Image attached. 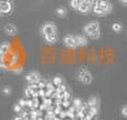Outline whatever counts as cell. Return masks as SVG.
Masks as SVG:
<instances>
[{
	"label": "cell",
	"instance_id": "24",
	"mask_svg": "<svg viewBox=\"0 0 127 120\" xmlns=\"http://www.w3.org/2000/svg\"><path fill=\"white\" fill-rule=\"evenodd\" d=\"M62 96H63V100H69L70 99V92L66 90V91H64L62 94Z\"/></svg>",
	"mask_w": 127,
	"mask_h": 120
},
{
	"label": "cell",
	"instance_id": "22",
	"mask_svg": "<svg viewBox=\"0 0 127 120\" xmlns=\"http://www.w3.org/2000/svg\"><path fill=\"white\" fill-rule=\"evenodd\" d=\"M53 83L55 85V87L63 85V79L60 78V77H55V78H54V80H53Z\"/></svg>",
	"mask_w": 127,
	"mask_h": 120
},
{
	"label": "cell",
	"instance_id": "7",
	"mask_svg": "<svg viewBox=\"0 0 127 120\" xmlns=\"http://www.w3.org/2000/svg\"><path fill=\"white\" fill-rule=\"evenodd\" d=\"M0 10L2 13H9L12 10V4L10 1H0Z\"/></svg>",
	"mask_w": 127,
	"mask_h": 120
},
{
	"label": "cell",
	"instance_id": "5",
	"mask_svg": "<svg viewBox=\"0 0 127 120\" xmlns=\"http://www.w3.org/2000/svg\"><path fill=\"white\" fill-rule=\"evenodd\" d=\"M26 80L28 81L29 83H37L40 81V74L36 71L29 72V73L26 76Z\"/></svg>",
	"mask_w": 127,
	"mask_h": 120
},
{
	"label": "cell",
	"instance_id": "42",
	"mask_svg": "<svg viewBox=\"0 0 127 120\" xmlns=\"http://www.w3.org/2000/svg\"><path fill=\"white\" fill-rule=\"evenodd\" d=\"M71 120H79V119H76V118H74V119H71Z\"/></svg>",
	"mask_w": 127,
	"mask_h": 120
},
{
	"label": "cell",
	"instance_id": "29",
	"mask_svg": "<svg viewBox=\"0 0 127 120\" xmlns=\"http://www.w3.org/2000/svg\"><path fill=\"white\" fill-rule=\"evenodd\" d=\"M38 96L41 98L46 96V89H38Z\"/></svg>",
	"mask_w": 127,
	"mask_h": 120
},
{
	"label": "cell",
	"instance_id": "44",
	"mask_svg": "<svg viewBox=\"0 0 127 120\" xmlns=\"http://www.w3.org/2000/svg\"><path fill=\"white\" fill-rule=\"evenodd\" d=\"M27 120H31V119H27Z\"/></svg>",
	"mask_w": 127,
	"mask_h": 120
},
{
	"label": "cell",
	"instance_id": "15",
	"mask_svg": "<svg viewBox=\"0 0 127 120\" xmlns=\"http://www.w3.org/2000/svg\"><path fill=\"white\" fill-rule=\"evenodd\" d=\"M87 103L89 107H97V105H98V99H97L96 97H92V98L88 100Z\"/></svg>",
	"mask_w": 127,
	"mask_h": 120
},
{
	"label": "cell",
	"instance_id": "32",
	"mask_svg": "<svg viewBox=\"0 0 127 120\" xmlns=\"http://www.w3.org/2000/svg\"><path fill=\"white\" fill-rule=\"evenodd\" d=\"M122 115H123L124 117H127V106H124V107L122 108Z\"/></svg>",
	"mask_w": 127,
	"mask_h": 120
},
{
	"label": "cell",
	"instance_id": "39",
	"mask_svg": "<svg viewBox=\"0 0 127 120\" xmlns=\"http://www.w3.org/2000/svg\"><path fill=\"white\" fill-rule=\"evenodd\" d=\"M13 120H25V119L22 118V117H17V118H15Z\"/></svg>",
	"mask_w": 127,
	"mask_h": 120
},
{
	"label": "cell",
	"instance_id": "21",
	"mask_svg": "<svg viewBox=\"0 0 127 120\" xmlns=\"http://www.w3.org/2000/svg\"><path fill=\"white\" fill-rule=\"evenodd\" d=\"M10 47H11V45L9 44V42H3V44H2L1 46H0V48H1L2 50H3L4 52L7 53V52L9 51V49H10Z\"/></svg>",
	"mask_w": 127,
	"mask_h": 120
},
{
	"label": "cell",
	"instance_id": "28",
	"mask_svg": "<svg viewBox=\"0 0 127 120\" xmlns=\"http://www.w3.org/2000/svg\"><path fill=\"white\" fill-rule=\"evenodd\" d=\"M37 86H38V89H46V83L41 80L39 82H37Z\"/></svg>",
	"mask_w": 127,
	"mask_h": 120
},
{
	"label": "cell",
	"instance_id": "41",
	"mask_svg": "<svg viewBox=\"0 0 127 120\" xmlns=\"http://www.w3.org/2000/svg\"><path fill=\"white\" fill-rule=\"evenodd\" d=\"M0 1H10V0H0Z\"/></svg>",
	"mask_w": 127,
	"mask_h": 120
},
{
	"label": "cell",
	"instance_id": "31",
	"mask_svg": "<svg viewBox=\"0 0 127 120\" xmlns=\"http://www.w3.org/2000/svg\"><path fill=\"white\" fill-rule=\"evenodd\" d=\"M26 106H27V107H29L30 109H32V100H31V99L26 100Z\"/></svg>",
	"mask_w": 127,
	"mask_h": 120
},
{
	"label": "cell",
	"instance_id": "3",
	"mask_svg": "<svg viewBox=\"0 0 127 120\" xmlns=\"http://www.w3.org/2000/svg\"><path fill=\"white\" fill-rule=\"evenodd\" d=\"M96 2L98 3V6L103 9V11L105 12V15H107V13H109L110 11H112L113 6L110 4L109 1H107V0H96Z\"/></svg>",
	"mask_w": 127,
	"mask_h": 120
},
{
	"label": "cell",
	"instance_id": "4",
	"mask_svg": "<svg viewBox=\"0 0 127 120\" xmlns=\"http://www.w3.org/2000/svg\"><path fill=\"white\" fill-rule=\"evenodd\" d=\"M64 45H65L67 48H70V49H76L77 47V44L75 41V37L74 36H66L64 38Z\"/></svg>",
	"mask_w": 127,
	"mask_h": 120
},
{
	"label": "cell",
	"instance_id": "10",
	"mask_svg": "<svg viewBox=\"0 0 127 120\" xmlns=\"http://www.w3.org/2000/svg\"><path fill=\"white\" fill-rule=\"evenodd\" d=\"M45 40H46V42H48V44H55V42H57L58 40V36L57 33H55V35H50V36H46V37H44Z\"/></svg>",
	"mask_w": 127,
	"mask_h": 120
},
{
	"label": "cell",
	"instance_id": "12",
	"mask_svg": "<svg viewBox=\"0 0 127 120\" xmlns=\"http://www.w3.org/2000/svg\"><path fill=\"white\" fill-rule=\"evenodd\" d=\"M81 3H83V0H70V7L72 9L78 10V8L81 6Z\"/></svg>",
	"mask_w": 127,
	"mask_h": 120
},
{
	"label": "cell",
	"instance_id": "14",
	"mask_svg": "<svg viewBox=\"0 0 127 120\" xmlns=\"http://www.w3.org/2000/svg\"><path fill=\"white\" fill-rule=\"evenodd\" d=\"M19 53L18 52H13L12 55H11V59H10V65H16V63L18 62V60H19Z\"/></svg>",
	"mask_w": 127,
	"mask_h": 120
},
{
	"label": "cell",
	"instance_id": "17",
	"mask_svg": "<svg viewBox=\"0 0 127 120\" xmlns=\"http://www.w3.org/2000/svg\"><path fill=\"white\" fill-rule=\"evenodd\" d=\"M89 10H90V7H88L87 4H84V3H81V6L78 8V11L81 13H87Z\"/></svg>",
	"mask_w": 127,
	"mask_h": 120
},
{
	"label": "cell",
	"instance_id": "16",
	"mask_svg": "<svg viewBox=\"0 0 127 120\" xmlns=\"http://www.w3.org/2000/svg\"><path fill=\"white\" fill-rule=\"evenodd\" d=\"M56 13L58 15V17L63 18L66 16V13H67V10H66V8H64V7H60V8H58L57 10H56Z\"/></svg>",
	"mask_w": 127,
	"mask_h": 120
},
{
	"label": "cell",
	"instance_id": "11",
	"mask_svg": "<svg viewBox=\"0 0 127 120\" xmlns=\"http://www.w3.org/2000/svg\"><path fill=\"white\" fill-rule=\"evenodd\" d=\"M93 8H94V12L96 13V15H98V16H104L105 15V12L103 11V9L98 6V3H97L96 1L94 2V7H93Z\"/></svg>",
	"mask_w": 127,
	"mask_h": 120
},
{
	"label": "cell",
	"instance_id": "18",
	"mask_svg": "<svg viewBox=\"0 0 127 120\" xmlns=\"http://www.w3.org/2000/svg\"><path fill=\"white\" fill-rule=\"evenodd\" d=\"M89 38H92V39H94V40H96V39H98L99 37H100V31L99 30H96V31H93L92 33H89V35H87Z\"/></svg>",
	"mask_w": 127,
	"mask_h": 120
},
{
	"label": "cell",
	"instance_id": "36",
	"mask_svg": "<svg viewBox=\"0 0 127 120\" xmlns=\"http://www.w3.org/2000/svg\"><path fill=\"white\" fill-rule=\"evenodd\" d=\"M22 71V68H17V69H13V72L15 73H20Z\"/></svg>",
	"mask_w": 127,
	"mask_h": 120
},
{
	"label": "cell",
	"instance_id": "40",
	"mask_svg": "<svg viewBox=\"0 0 127 120\" xmlns=\"http://www.w3.org/2000/svg\"><path fill=\"white\" fill-rule=\"evenodd\" d=\"M79 120H87V119H86V118H80Z\"/></svg>",
	"mask_w": 127,
	"mask_h": 120
},
{
	"label": "cell",
	"instance_id": "2",
	"mask_svg": "<svg viewBox=\"0 0 127 120\" xmlns=\"http://www.w3.org/2000/svg\"><path fill=\"white\" fill-rule=\"evenodd\" d=\"M41 32H42L44 37L50 36V35H55V33H57V28H56L54 22H46V24L42 26Z\"/></svg>",
	"mask_w": 127,
	"mask_h": 120
},
{
	"label": "cell",
	"instance_id": "45",
	"mask_svg": "<svg viewBox=\"0 0 127 120\" xmlns=\"http://www.w3.org/2000/svg\"><path fill=\"white\" fill-rule=\"evenodd\" d=\"M95 1H96V0H95Z\"/></svg>",
	"mask_w": 127,
	"mask_h": 120
},
{
	"label": "cell",
	"instance_id": "20",
	"mask_svg": "<svg viewBox=\"0 0 127 120\" xmlns=\"http://www.w3.org/2000/svg\"><path fill=\"white\" fill-rule=\"evenodd\" d=\"M66 86L65 85H60V86H57V87H56V89H55V91L57 92V94H60L62 95L64 91H66Z\"/></svg>",
	"mask_w": 127,
	"mask_h": 120
},
{
	"label": "cell",
	"instance_id": "6",
	"mask_svg": "<svg viewBox=\"0 0 127 120\" xmlns=\"http://www.w3.org/2000/svg\"><path fill=\"white\" fill-rule=\"evenodd\" d=\"M84 30H85V32L87 33V35H89V33H92L93 31L99 30V24L97 21H92L88 24H86L85 28H84Z\"/></svg>",
	"mask_w": 127,
	"mask_h": 120
},
{
	"label": "cell",
	"instance_id": "34",
	"mask_svg": "<svg viewBox=\"0 0 127 120\" xmlns=\"http://www.w3.org/2000/svg\"><path fill=\"white\" fill-rule=\"evenodd\" d=\"M6 67V62H4L3 58H0V68H4Z\"/></svg>",
	"mask_w": 127,
	"mask_h": 120
},
{
	"label": "cell",
	"instance_id": "19",
	"mask_svg": "<svg viewBox=\"0 0 127 120\" xmlns=\"http://www.w3.org/2000/svg\"><path fill=\"white\" fill-rule=\"evenodd\" d=\"M31 100H32V109H31V110H36V109H38V108H39V105H40L38 97H36V98H32Z\"/></svg>",
	"mask_w": 127,
	"mask_h": 120
},
{
	"label": "cell",
	"instance_id": "37",
	"mask_svg": "<svg viewBox=\"0 0 127 120\" xmlns=\"http://www.w3.org/2000/svg\"><path fill=\"white\" fill-rule=\"evenodd\" d=\"M4 53H6V52H4V51H3V50H2V49H1V48H0V58H3Z\"/></svg>",
	"mask_w": 127,
	"mask_h": 120
},
{
	"label": "cell",
	"instance_id": "27",
	"mask_svg": "<svg viewBox=\"0 0 127 120\" xmlns=\"http://www.w3.org/2000/svg\"><path fill=\"white\" fill-rule=\"evenodd\" d=\"M94 1H95V0H83V3L84 4H87L88 7H93V6H94Z\"/></svg>",
	"mask_w": 127,
	"mask_h": 120
},
{
	"label": "cell",
	"instance_id": "23",
	"mask_svg": "<svg viewBox=\"0 0 127 120\" xmlns=\"http://www.w3.org/2000/svg\"><path fill=\"white\" fill-rule=\"evenodd\" d=\"M88 112H90L93 116H96L97 112H98V109H97V107H89L88 108Z\"/></svg>",
	"mask_w": 127,
	"mask_h": 120
},
{
	"label": "cell",
	"instance_id": "8",
	"mask_svg": "<svg viewBox=\"0 0 127 120\" xmlns=\"http://www.w3.org/2000/svg\"><path fill=\"white\" fill-rule=\"evenodd\" d=\"M4 32L8 36H16L17 35V28H16L13 24H8L4 26Z\"/></svg>",
	"mask_w": 127,
	"mask_h": 120
},
{
	"label": "cell",
	"instance_id": "33",
	"mask_svg": "<svg viewBox=\"0 0 127 120\" xmlns=\"http://www.w3.org/2000/svg\"><path fill=\"white\" fill-rule=\"evenodd\" d=\"M13 110H15L16 112H20V111H21V106H20L19 103H18V105H16L15 107H13Z\"/></svg>",
	"mask_w": 127,
	"mask_h": 120
},
{
	"label": "cell",
	"instance_id": "38",
	"mask_svg": "<svg viewBox=\"0 0 127 120\" xmlns=\"http://www.w3.org/2000/svg\"><path fill=\"white\" fill-rule=\"evenodd\" d=\"M119 1H121L124 6H127V0H119Z\"/></svg>",
	"mask_w": 127,
	"mask_h": 120
},
{
	"label": "cell",
	"instance_id": "43",
	"mask_svg": "<svg viewBox=\"0 0 127 120\" xmlns=\"http://www.w3.org/2000/svg\"><path fill=\"white\" fill-rule=\"evenodd\" d=\"M2 15V12H1V10H0V16H1Z\"/></svg>",
	"mask_w": 127,
	"mask_h": 120
},
{
	"label": "cell",
	"instance_id": "1",
	"mask_svg": "<svg viewBox=\"0 0 127 120\" xmlns=\"http://www.w3.org/2000/svg\"><path fill=\"white\" fill-rule=\"evenodd\" d=\"M78 80L84 85H90L93 81V76L86 68H81L78 72Z\"/></svg>",
	"mask_w": 127,
	"mask_h": 120
},
{
	"label": "cell",
	"instance_id": "13",
	"mask_svg": "<svg viewBox=\"0 0 127 120\" xmlns=\"http://www.w3.org/2000/svg\"><path fill=\"white\" fill-rule=\"evenodd\" d=\"M112 29H113V31H115V32H121V31L123 30V24H119V22H115V24L112 26Z\"/></svg>",
	"mask_w": 127,
	"mask_h": 120
},
{
	"label": "cell",
	"instance_id": "30",
	"mask_svg": "<svg viewBox=\"0 0 127 120\" xmlns=\"http://www.w3.org/2000/svg\"><path fill=\"white\" fill-rule=\"evenodd\" d=\"M25 95H26V96H27V98H29V99H31V98H32V96H31V91H30V90H29V88H28V87H27V89L25 90Z\"/></svg>",
	"mask_w": 127,
	"mask_h": 120
},
{
	"label": "cell",
	"instance_id": "25",
	"mask_svg": "<svg viewBox=\"0 0 127 120\" xmlns=\"http://www.w3.org/2000/svg\"><path fill=\"white\" fill-rule=\"evenodd\" d=\"M2 94H4L6 96H9V95L11 94V88L10 87H4V88H2Z\"/></svg>",
	"mask_w": 127,
	"mask_h": 120
},
{
	"label": "cell",
	"instance_id": "9",
	"mask_svg": "<svg viewBox=\"0 0 127 120\" xmlns=\"http://www.w3.org/2000/svg\"><path fill=\"white\" fill-rule=\"evenodd\" d=\"M75 41H76L77 46H80V47H85L86 45L88 44L87 38H86L85 36H81V35L76 36V37H75Z\"/></svg>",
	"mask_w": 127,
	"mask_h": 120
},
{
	"label": "cell",
	"instance_id": "35",
	"mask_svg": "<svg viewBox=\"0 0 127 120\" xmlns=\"http://www.w3.org/2000/svg\"><path fill=\"white\" fill-rule=\"evenodd\" d=\"M19 105L21 106V108L25 107V106H26V100H25V99H20V100H19Z\"/></svg>",
	"mask_w": 127,
	"mask_h": 120
},
{
	"label": "cell",
	"instance_id": "26",
	"mask_svg": "<svg viewBox=\"0 0 127 120\" xmlns=\"http://www.w3.org/2000/svg\"><path fill=\"white\" fill-rule=\"evenodd\" d=\"M80 106H81V100H80V99H78V98L75 99V100H74V107L77 109V108H79Z\"/></svg>",
	"mask_w": 127,
	"mask_h": 120
}]
</instances>
